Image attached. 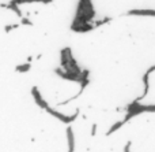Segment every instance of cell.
Listing matches in <instances>:
<instances>
[{
  "instance_id": "6da1fadb",
  "label": "cell",
  "mask_w": 155,
  "mask_h": 152,
  "mask_svg": "<svg viewBox=\"0 0 155 152\" xmlns=\"http://www.w3.org/2000/svg\"><path fill=\"white\" fill-rule=\"evenodd\" d=\"M46 111H48L49 114L52 115V117L57 118L59 121H61V122H64V123H71V122H74V121L76 119L78 114H79V111H76L74 115H64V114H61V112L56 111V110L51 108V107H48V108H46Z\"/></svg>"
},
{
  "instance_id": "7a4b0ae2",
  "label": "cell",
  "mask_w": 155,
  "mask_h": 152,
  "mask_svg": "<svg viewBox=\"0 0 155 152\" xmlns=\"http://www.w3.org/2000/svg\"><path fill=\"white\" fill-rule=\"evenodd\" d=\"M56 74L59 77L64 80H68V81H76V82H80L82 84L84 80H82V76H78V74H74V73H68V71H63L61 69H56Z\"/></svg>"
},
{
  "instance_id": "3957f363",
  "label": "cell",
  "mask_w": 155,
  "mask_h": 152,
  "mask_svg": "<svg viewBox=\"0 0 155 152\" xmlns=\"http://www.w3.org/2000/svg\"><path fill=\"white\" fill-rule=\"evenodd\" d=\"M31 95H33V99L35 100V103H37V106L38 107H41V108H44V110H46L48 108V103H46L45 100H44V97H42V95L40 93V90H38V88L37 87H34L31 89Z\"/></svg>"
},
{
  "instance_id": "277c9868",
  "label": "cell",
  "mask_w": 155,
  "mask_h": 152,
  "mask_svg": "<svg viewBox=\"0 0 155 152\" xmlns=\"http://www.w3.org/2000/svg\"><path fill=\"white\" fill-rule=\"evenodd\" d=\"M67 137H68V152H74L75 151V136H74V132L72 128L68 126L67 128Z\"/></svg>"
},
{
  "instance_id": "5b68a950",
  "label": "cell",
  "mask_w": 155,
  "mask_h": 152,
  "mask_svg": "<svg viewBox=\"0 0 155 152\" xmlns=\"http://www.w3.org/2000/svg\"><path fill=\"white\" fill-rule=\"evenodd\" d=\"M4 7H5V8H8V10H11V11H14V12H15L18 16H21V18H23V16H22L21 10H19V7H18V5H16V4H14V3H11V2H10L7 5H4Z\"/></svg>"
},
{
  "instance_id": "8992f818",
  "label": "cell",
  "mask_w": 155,
  "mask_h": 152,
  "mask_svg": "<svg viewBox=\"0 0 155 152\" xmlns=\"http://www.w3.org/2000/svg\"><path fill=\"white\" fill-rule=\"evenodd\" d=\"M30 62H27V63H25V65H21V66H16V69L15 70L16 71H19V73H26L27 70H30Z\"/></svg>"
},
{
  "instance_id": "52a82bcc",
  "label": "cell",
  "mask_w": 155,
  "mask_h": 152,
  "mask_svg": "<svg viewBox=\"0 0 155 152\" xmlns=\"http://www.w3.org/2000/svg\"><path fill=\"white\" fill-rule=\"evenodd\" d=\"M33 2H42V3H46V0H11V3L14 4H22V3H33Z\"/></svg>"
},
{
  "instance_id": "ba28073f",
  "label": "cell",
  "mask_w": 155,
  "mask_h": 152,
  "mask_svg": "<svg viewBox=\"0 0 155 152\" xmlns=\"http://www.w3.org/2000/svg\"><path fill=\"white\" fill-rule=\"evenodd\" d=\"M22 23H25V25H31V22H30V21H29V19L23 18V19H22Z\"/></svg>"
}]
</instances>
